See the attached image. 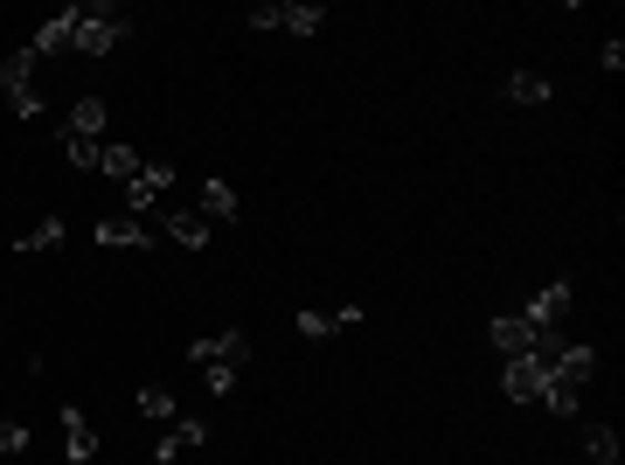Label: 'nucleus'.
Segmentation results:
<instances>
[{
  "mask_svg": "<svg viewBox=\"0 0 625 465\" xmlns=\"http://www.w3.org/2000/svg\"><path fill=\"white\" fill-rule=\"evenodd\" d=\"M501 97H508V105H550L556 84H550V76H535V70H514V76H501Z\"/></svg>",
  "mask_w": 625,
  "mask_h": 465,
  "instance_id": "ddd939ff",
  "label": "nucleus"
},
{
  "mask_svg": "<svg viewBox=\"0 0 625 465\" xmlns=\"http://www.w3.org/2000/svg\"><path fill=\"white\" fill-rule=\"evenodd\" d=\"M63 153H70V167H98L104 140H63Z\"/></svg>",
  "mask_w": 625,
  "mask_h": 465,
  "instance_id": "b1692460",
  "label": "nucleus"
},
{
  "mask_svg": "<svg viewBox=\"0 0 625 465\" xmlns=\"http://www.w3.org/2000/svg\"><path fill=\"white\" fill-rule=\"evenodd\" d=\"M57 244H63V216H42V223H35V229H29V237H21L14 250L29 257V250H57Z\"/></svg>",
  "mask_w": 625,
  "mask_h": 465,
  "instance_id": "412c9836",
  "label": "nucleus"
},
{
  "mask_svg": "<svg viewBox=\"0 0 625 465\" xmlns=\"http://www.w3.org/2000/svg\"><path fill=\"white\" fill-rule=\"evenodd\" d=\"M140 167H146V161H140V153H133V146H119V140H112V146H104V153H98V174H112V180H119V188H125V180H133Z\"/></svg>",
  "mask_w": 625,
  "mask_h": 465,
  "instance_id": "a211bd4d",
  "label": "nucleus"
},
{
  "mask_svg": "<svg viewBox=\"0 0 625 465\" xmlns=\"http://www.w3.org/2000/svg\"><path fill=\"white\" fill-rule=\"evenodd\" d=\"M486 341L501 348V354H535V348H542V327H529L521 313H501V320L486 327Z\"/></svg>",
  "mask_w": 625,
  "mask_h": 465,
  "instance_id": "9d476101",
  "label": "nucleus"
},
{
  "mask_svg": "<svg viewBox=\"0 0 625 465\" xmlns=\"http://www.w3.org/2000/svg\"><path fill=\"white\" fill-rule=\"evenodd\" d=\"M0 91H8L14 118H42V91H35V56H29V42H21L14 56H0Z\"/></svg>",
  "mask_w": 625,
  "mask_h": 465,
  "instance_id": "7ed1b4c3",
  "label": "nucleus"
},
{
  "mask_svg": "<svg viewBox=\"0 0 625 465\" xmlns=\"http://www.w3.org/2000/svg\"><path fill=\"white\" fill-rule=\"evenodd\" d=\"M167 188H174V167H167V161H146L133 180H125V209H133V216L146 223V216L167 202Z\"/></svg>",
  "mask_w": 625,
  "mask_h": 465,
  "instance_id": "39448f33",
  "label": "nucleus"
},
{
  "mask_svg": "<svg viewBox=\"0 0 625 465\" xmlns=\"http://www.w3.org/2000/svg\"><path fill=\"white\" fill-rule=\"evenodd\" d=\"M208 237H216V223H202L195 209H167V244H181V250H208Z\"/></svg>",
  "mask_w": 625,
  "mask_h": 465,
  "instance_id": "4468645a",
  "label": "nucleus"
},
{
  "mask_svg": "<svg viewBox=\"0 0 625 465\" xmlns=\"http://www.w3.org/2000/svg\"><path fill=\"white\" fill-rule=\"evenodd\" d=\"M14 452H29V424L0 417V458H14Z\"/></svg>",
  "mask_w": 625,
  "mask_h": 465,
  "instance_id": "5701e85b",
  "label": "nucleus"
},
{
  "mask_svg": "<svg viewBox=\"0 0 625 465\" xmlns=\"http://www.w3.org/2000/svg\"><path fill=\"white\" fill-rule=\"evenodd\" d=\"M202 375H208V390H216V396L237 390V369H202Z\"/></svg>",
  "mask_w": 625,
  "mask_h": 465,
  "instance_id": "393cba45",
  "label": "nucleus"
},
{
  "mask_svg": "<svg viewBox=\"0 0 625 465\" xmlns=\"http://www.w3.org/2000/svg\"><path fill=\"white\" fill-rule=\"evenodd\" d=\"M188 361H195V369H244V361H250V333L244 327L202 333V341H188Z\"/></svg>",
  "mask_w": 625,
  "mask_h": 465,
  "instance_id": "20e7f679",
  "label": "nucleus"
},
{
  "mask_svg": "<svg viewBox=\"0 0 625 465\" xmlns=\"http://www.w3.org/2000/svg\"><path fill=\"white\" fill-rule=\"evenodd\" d=\"M237 188H223V180H202V202H195V216L202 223H237Z\"/></svg>",
  "mask_w": 625,
  "mask_h": 465,
  "instance_id": "dca6fc26",
  "label": "nucleus"
},
{
  "mask_svg": "<svg viewBox=\"0 0 625 465\" xmlns=\"http://www.w3.org/2000/svg\"><path fill=\"white\" fill-rule=\"evenodd\" d=\"M535 403H550L556 417H577V403H584V390H577V382H556V375H550V382H542V396H535Z\"/></svg>",
  "mask_w": 625,
  "mask_h": 465,
  "instance_id": "6ab92c4d",
  "label": "nucleus"
},
{
  "mask_svg": "<svg viewBox=\"0 0 625 465\" xmlns=\"http://www.w3.org/2000/svg\"><path fill=\"white\" fill-rule=\"evenodd\" d=\"M250 29L257 35H320L327 29V8H312V0H257Z\"/></svg>",
  "mask_w": 625,
  "mask_h": 465,
  "instance_id": "f03ea898",
  "label": "nucleus"
},
{
  "mask_svg": "<svg viewBox=\"0 0 625 465\" xmlns=\"http://www.w3.org/2000/svg\"><path fill=\"white\" fill-rule=\"evenodd\" d=\"M98 244L104 250H161V229L140 223V216H104L98 223Z\"/></svg>",
  "mask_w": 625,
  "mask_h": 465,
  "instance_id": "0eeeda50",
  "label": "nucleus"
},
{
  "mask_svg": "<svg viewBox=\"0 0 625 465\" xmlns=\"http://www.w3.org/2000/svg\"><path fill=\"white\" fill-rule=\"evenodd\" d=\"M542 382H550V369H542V354H508V369H501V390L514 403H535L542 396Z\"/></svg>",
  "mask_w": 625,
  "mask_h": 465,
  "instance_id": "6e6552de",
  "label": "nucleus"
},
{
  "mask_svg": "<svg viewBox=\"0 0 625 465\" xmlns=\"http://www.w3.org/2000/svg\"><path fill=\"white\" fill-rule=\"evenodd\" d=\"M140 417H153V424H174V417H181V403L161 390V382H146V390H140Z\"/></svg>",
  "mask_w": 625,
  "mask_h": 465,
  "instance_id": "aec40b11",
  "label": "nucleus"
},
{
  "mask_svg": "<svg viewBox=\"0 0 625 465\" xmlns=\"http://www.w3.org/2000/svg\"><path fill=\"white\" fill-rule=\"evenodd\" d=\"M125 35H133V21H125L112 0H84V8H76V56H112Z\"/></svg>",
  "mask_w": 625,
  "mask_h": 465,
  "instance_id": "f257e3e1",
  "label": "nucleus"
},
{
  "mask_svg": "<svg viewBox=\"0 0 625 465\" xmlns=\"http://www.w3.org/2000/svg\"><path fill=\"white\" fill-rule=\"evenodd\" d=\"M202 445H208V424H202V417H174V424L161 431V445H153V458L174 465V458H188V452H202Z\"/></svg>",
  "mask_w": 625,
  "mask_h": 465,
  "instance_id": "1a4fd4ad",
  "label": "nucleus"
},
{
  "mask_svg": "<svg viewBox=\"0 0 625 465\" xmlns=\"http://www.w3.org/2000/svg\"><path fill=\"white\" fill-rule=\"evenodd\" d=\"M334 327H361V306H341V313H299V341H327Z\"/></svg>",
  "mask_w": 625,
  "mask_h": 465,
  "instance_id": "f3484780",
  "label": "nucleus"
},
{
  "mask_svg": "<svg viewBox=\"0 0 625 465\" xmlns=\"http://www.w3.org/2000/svg\"><path fill=\"white\" fill-rule=\"evenodd\" d=\"M63 49H76V8H63L57 21H42V29L29 35V56L42 63V56H63Z\"/></svg>",
  "mask_w": 625,
  "mask_h": 465,
  "instance_id": "9b49d317",
  "label": "nucleus"
},
{
  "mask_svg": "<svg viewBox=\"0 0 625 465\" xmlns=\"http://www.w3.org/2000/svg\"><path fill=\"white\" fill-rule=\"evenodd\" d=\"M63 445H70V465H91L98 458V431L84 410H63Z\"/></svg>",
  "mask_w": 625,
  "mask_h": 465,
  "instance_id": "2eb2a0df",
  "label": "nucleus"
},
{
  "mask_svg": "<svg viewBox=\"0 0 625 465\" xmlns=\"http://www.w3.org/2000/svg\"><path fill=\"white\" fill-rule=\"evenodd\" d=\"M104 125H112V105H104V97H76L70 118H63V133H70V140H98Z\"/></svg>",
  "mask_w": 625,
  "mask_h": 465,
  "instance_id": "f8f14e48",
  "label": "nucleus"
},
{
  "mask_svg": "<svg viewBox=\"0 0 625 465\" xmlns=\"http://www.w3.org/2000/svg\"><path fill=\"white\" fill-rule=\"evenodd\" d=\"M584 452H591L597 465H618V437H612L605 424H591V431H584Z\"/></svg>",
  "mask_w": 625,
  "mask_h": 465,
  "instance_id": "4be33fe9",
  "label": "nucleus"
},
{
  "mask_svg": "<svg viewBox=\"0 0 625 465\" xmlns=\"http://www.w3.org/2000/svg\"><path fill=\"white\" fill-rule=\"evenodd\" d=\"M570 306H577V286H570V278H556V286H542L529 306H521V320L542 327V333H556V320H570Z\"/></svg>",
  "mask_w": 625,
  "mask_h": 465,
  "instance_id": "423d86ee",
  "label": "nucleus"
}]
</instances>
